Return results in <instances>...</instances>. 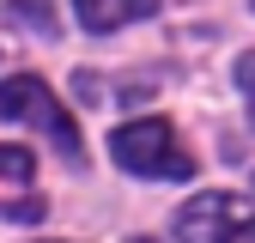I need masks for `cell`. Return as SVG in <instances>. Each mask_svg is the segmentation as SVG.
<instances>
[{
  "mask_svg": "<svg viewBox=\"0 0 255 243\" xmlns=\"http://www.w3.org/2000/svg\"><path fill=\"white\" fill-rule=\"evenodd\" d=\"M6 18H12V24H30L37 37H61V24H55V0H6Z\"/></svg>",
  "mask_w": 255,
  "mask_h": 243,
  "instance_id": "cell-5",
  "label": "cell"
},
{
  "mask_svg": "<svg viewBox=\"0 0 255 243\" xmlns=\"http://www.w3.org/2000/svg\"><path fill=\"white\" fill-rule=\"evenodd\" d=\"M237 85H243V91H249V98H255V49H249V55L237 61Z\"/></svg>",
  "mask_w": 255,
  "mask_h": 243,
  "instance_id": "cell-8",
  "label": "cell"
},
{
  "mask_svg": "<svg viewBox=\"0 0 255 243\" xmlns=\"http://www.w3.org/2000/svg\"><path fill=\"white\" fill-rule=\"evenodd\" d=\"M0 219H18V225H37L43 219V201L30 195V201H0Z\"/></svg>",
  "mask_w": 255,
  "mask_h": 243,
  "instance_id": "cell-7",
  "label": "cell"
},
{
  "mask_svg": "<svg viewBox=\"0 0 255 243\" xmlns=\"http://www.w3.org/2000/svg\"><path fill=\"white\" fill-rule=\"evenodd\" d=\"M182 243H255V207L237 195H195L176 213Z\"/></svg>",
  "mask_w": 255,
  "mask_h": 243,
  "instance_id": "cell-3",
  "label": "cell"
},
{
  "mask_svg": "<svg viewBox=\"0 0 255 243\" xmlns=\"http://www.w3.org/2000/svg\"><path fill=\"white\" fill-rule=\"evenodd\" d=\"M0 116L43 128V134L61 146V158H67V164H85V134H79V122L55 104V91H49L37 73H12L6 85H0Z\"/></svg>",
  "mask_w": 255,
  "mask_h": 243,
  "instance_id": "cell-2",
  "label": "cell"
},
{
  "mask_svg": "<svg viewBox=\"0 0 255 243\" xmlns=\"http://www.w3.org/2000/svg\"><path fill=\"white\" fill-rule=\"evenodd\" d=\"M37 176V158L24 146H0V182H30Z\"/></svg>",
  "mask_w": 255,
  "mask_h": 243,
  "instance_id": "cell-6",
  "label": "cell"
},
{
  "mask_svg": "<svg viewBox=\"0 0 255 243\" xmlns=\"http://www.w3.org/2000/svg\"><path fill=\"white\" fill-rule=\"evenodd\" d=\"M110 152L122 170L134 176H195V158H188V146L176 140V128L164 116H140V122H122V128L110 134Z\"/></svg>",
  "mask_w": 255,
  "mask_h": 243,
  "instance_id": "cell-1",
  "label": "cell"
},
{
  "mask_svg": "<svg viewBox=\"0 0 255 243\" xmlns=\"http://www.w3.org/2000/svg\"><path fill=\"white\" fill-rule=\"evenodd\" d=\"M73 6H79V24H85V30H116V24H128V18L158 12V0H73Z\"/></svg>",
  "mask_w": 255,
  "mask_h": 243,
  "instance_id": "cell-4",
  "label": "cell"
}]
</instances>
